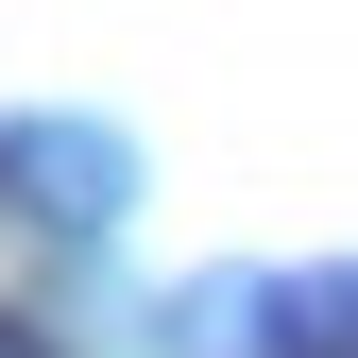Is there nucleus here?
I'll return each mask as SVG.
<instances>
[{"mask_svg": "<svg viewBox=\"0 0 358 358\" xmlns=\"http://www.w3.org/2000/svg\"><path fill=\"white\" fill-rule=\"evenodd\" d=\"M0 188H17V137H0Z\"/></svg>", "mask_w": 358, "mask_h": 358, "instance_id": "3", "label": "nucleus"}, {"mask_svg": "<svg viewBox=\"0 0 358 358\" xmlns=\"http://www.w3.org/2000/svg\"><path fill=\"white\" fill-rule=\"evenodd\" d=\"M273 358H358V273H290L273 290Z\"/></svg>", "mask_w": 358, "mask_h": 358, "instance_id": "1", "label": "nucleus"}, {"mask_svg": "<svg viewBox=\"0 0 358 358\" xmlns=\"http://www.w3.org/2000/svg\"><path fill=\"white\" fill-rule=\"evenodd\" d=\"M0 358H52V341H34V324H17V307H0Z\"/></svg>", "mask_w": 358, "mask_h": 358, "instance_id": "2", "label": "nucleus"}]
</instances>
